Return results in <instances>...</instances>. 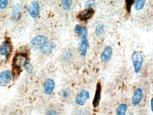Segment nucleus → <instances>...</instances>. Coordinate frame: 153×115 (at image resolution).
I'll list each match as a JSON object with an SVG mask.
<instances>
[{"instance_id": "nucleus-1", "label": "nucleus", "mask_w": 153, "mask_h": 115, "mask_svg": "<svg viewBox=\"0 0 153 115\" xmlns=\"http://www.w3.org/2000/svg\"><path fill=\"white\" fill-rule=\"evenodd\" d=\"M28 56L25 53H18L13 57L12 65L13 72L21 71V67H23L24 64L28 61Z\"/></svg>"}, {"instance_id": "nucleus-2", "label": "nucleus", "mask_w": 153, "mask_h": 115, "mask_svg": "<svg viewBox=\"0 0 153 115\" xmlns=\"http://www.w3.org/2000/svg\"><path fill=\"white\" fill-rule=\"evenodd\" d=\"M131 58H132V62L135 72H136V73H138L140 71V70L143 67V61H144L143 56L140 52H134L132 54Z\"/></svg>"}, {"instance_id": "nucleus-3", "label": "nucleus", "mask_w": 153, "mask_h": 115, "mask_svg": "<svg viewBox=\"0 0 153 115\" xmlns=\"http://www.w3.org/2000/svg\"><path fill=\"white\" fill-rule=\"evenodd\" d=\"M90 98V93L88 91H81L76 95L75 102L76 105L79 106H83L85 104L87 100Z\"/></svg>"}, {"instance_id": "nucleus-4", "label": "nucleus", "mask_w": 153, "mask_h": 115, "mask_svg": "<svg viewBox=\"0 0 153 115\" xmlns=\"http://www.w3.org/2000/svg\"><path fill=\"white\" fill-rule=\"evenodd\" d=\"M40 8L38 1H33L28 7V12L29 15L33 19L37 18L40 14Z\"/></svg>"}, {"instance_id": "nucleus-5", "label": "nucleus", "mask_w": 153, "mask_h": 115, "mask_svg": "<svg viewBox=\"0 0 153 115\" xmlns=\"http://www.w3.org/2000/svg\"><path fill=\"white\" fill-rule=\"evenodd\" d=\"M11 80H12V76L10 71L5 70L0 73V85L1 86H7L10 83Z\"/></svg>"}, {"instance_id": "nucleus-6", "label": "nucleus", "mask_w": 153, "mask_h": 115, "mask_svg": "<svg viewBox=\"0 0 153 115\" xmlns=\"http://www.w3.org/2000/svg\"><path fill=\"white\" fill-rule=\"evenodd\" d=\"M94 13H95V11H94L93 8H88V9H85V10L80 11V12L78 13L77 18L79 19L80 21H88L93 16Z\"/></svg>"}, {"instance_id": "nucleus-7", "label": "nucleus", "mask_w": 153, "mask_h": 115, "mask_svg": "<svg viewBox=\"0 0 153 115\" xmlns=\"http://www.w3.org/2000/svg\"><path fill=\"white\" fill-rule=\"evenodd\" d=\"M12 52V45L11 42L5 41L2 42V44L0 45V55L4 56L6 57L10 56Z\"/></svg>"}, {"instance_id": "nucleus-8", "label": "nucleus", "mask_w": 153, "mask_h": 115, "mask_svg": "<svg viewBox=\"0 0 153 115\" xmlns=\"http://www.w3.org/2000/svg\"><path fill=\"white\" fill-rule=\"evenodd\" d=\"M113 53V49L110 46H106L101 54V60L103 62H108L111 59Z\"/></svg>"}, {"instance_id": "nucleus-9", "label": "nucleus", "mask_w": 153, "mask_h": 115, "mask_svg": "<svg viewBox=\"0 0 153 115\" xmlns=\"http://www.w3.org/2000/svg\"><path fill=\"white\" fill-rule=\"evenodd\" d=\"M48 40V39L45 36H38L32 39V40L30 41V45L32 47H38L40 48V47Z\"/></svg>"}, {"instance_id": "nucleus-10", "label": "nucleus", "mask_w": 153, "mask_h": 115, "mask_svg": "<svg viewBox=\"0 0 153 115\" xmlns=\"http://www.w3.org/2000/svg\"><path fill=\"white\" fill-rule=\"evenodd\" d=\"M55 83L54 81L51 79H48L45 80L44 83V91L47 95H51L54 90Z\"/></svg>"}, {"instance_id": "nucleus-11", "label": "nucleus", "mask_w": 153, "mask_h": 115, "mask_svg": "<svg viewBox=\"0 0 153 115\" xmlns=\"http://www.w3.org/2000/svg\"><path fill=\"white\" fill-rule=\"evenodd\" d=\"M143 98V90L140 88H138L134 91L132 97V103L133 105L136 106L140 104L141 100Z\"/></svg>"}, {"instance_id": "nucleus-12", "label": "nucleus", "mask_w": 153, "mask_h": 115, "mask_svg": "<svg viewBox=\"0 0 153 115\" xmlns=\"http://www.w3.org/2000/svg\"><path fill=\"white\" fill-rule=\"evenodd\" d=\"M101 92H102L101 83H100V82H98L97 84V87H96L95 97H94V100L93 101V105L94 108H97V107L99 106L100 102V99H101Z\"/></svg>"}, {"instance_id": "nucleus-13", "label": "nucleus", "mask_w": 153, "mask_h": 115, "mask_svg": "<svg viewBox=\"0 0 153 115\" xmlns=\"http://www.w3.org/2000/svg\"><path fill=\"white\" fill-rule=\"evenodd\" d=\"M88 47H89V43H88L87 38H82L79 45H78V51H79L80 55L85 56V54H87Z\"/></svg>"}, {"instance_id": "nucleus-14", "label": "nucleus", "mask_w": 153, "mask_h": 115, "mask_svg": "<svg viewBox=\"0 0 153 115\" xmlns=\"http://www.w3.org/2000/svg\"><path fill=\"white\" fill-rule=\"evenodd\" d=\"M54 47H55V45H54V42H50V41L48 40L40 47V50L42 52V53L48 54L52 53L53 50H54Z\"/></svg>"}, {"instance_id": "nucleus-15", "label": "nucleus", "mask_w": 153, "mask_h": 115, "mask_svg": "<svg viewBox=\"0 0 153 115\" xmlns=\"http://www.w3.org/2000/svg\"><path fill=\"white\" fill-rule=\"evenodd\" d=\"M21 5L20 4H16L14 7H13V11H12V18L14 21L19 20L21 16Z\"/></svg>"}, {"instance_id": "nucleus-16", "label": "nucleus", "mask_w": 153, "mask_h": 115, "mask_svg": "<svg viewBox=\"0 0 153 115\" xmlns=\"http://www.w3.org/2000/svg\"><path fill=\"white\" fill-rule=\"evenodd\" d=\"M75 32L76 33H77V35L80 38H86L88 35V30L87 28L85 26H80V25H77L75 27Z\"/></svg>"}, {"instance_id": "nucleus-17", "label": "nucleus", "mask_w": 153, "mask_h": 115, "mask_svg": "<svg viewBox=\"0 0 153 115\" xmlns=\"http://www.w3.org/2000/svg\"><path fill=\"white\" fill-rule=\"evenodd\" d=\"M105 25L102 24V23H100V24H98L95 28V35L97 37L102 36L104 33H105Z\"/></svg>"}, {"instance_id": "nucleus-18", "label": "nucleus", "mask_w": 153, "mask_h": 115, "mask_svg": "<svg viewBox=\"0 0 153 115\" xmlns=\"http://www.w3.org/2000/svg\"><path fill=\"white\" fill-rule=\"evenodd\" d=\"M127 108L128 107H127V105L126 104H121L118 107V108L117 109V111H116L117 115H126Z\"/></svg>"}, {"instance_id": "nucleus-19", "label": "nucleus", "mask_w": 153, "mask_h": 115, "mask_svg": "<svg viewBox=\"0 0 153 115\" xmlns=\"http://www.w3.org/2000/svg\"><path fill=\"white\" fill-rule=\"evenodd\" d=\"M145 4H146L145 0H138L134 2V8L136 11H140L144 7Z\"/></svg>"}, {"instance_id": "nucleus-20", "label": "nucleus", "mask_w": 153, "mask_h": 115, "mask_svg": "<svg viewBox=\"0 0 153 115\" xmlns=\"http://www.w3.org/2000/svg\"><path fill=\"white\" fill-rule=\"evenodd\" d=\"M72 4H73V2H72V1H70V0H63V1H62V6L64 10L70 9L72 6Z\"/></svg>"}, {"instance_id": "nucleus-21", "label": "nucleus", "mask_w": 153, "mask_h": 115, "mask_svg": "<svg viewBox=\"0 0 153 115\" xmlns=\"http://www.w3.org/2000/svg\"><path fill=\"white\" fill-rule=\"evenodd\" d=\"M23 67H24L25 71H26L27 72H28V73H32V72H33V64H31V62L29 61V60H28V61H27L24 64V65H23Z\"/></svg>"}, {"instance_id": "nucleus-22", "label": "nucleus", "mask_w": 153, "mask_h": 115, "mask_svg": "<svg viewBox=\"0 0 153 115\" xmlns=\"http://www.w3.org/2000/svg\"><path fill=\"white\" fill-rule=\"evenodd\" d=\"M126 9H127V11H128V13H130L131 12V7H132L133 4H134L135 1H133V0H127V1H126Z\"/></svg>"}, {"instance_id": "nucleus-23", "label": "nucleus", "mask_w": 153, "mask_h": 115, "mask_svg": "<svg viewBox=\"0 0 153 115\" xmlns=\"http://www.w3.org/2000/svg\"><path fill=\"white\" fill-rule=\"evenodd\" d=\"M9 1L7 0H0V9H4L7 7Z\"/></svg>"}, {"instance_id": "nucleus-24", "label": "nucleus", "mask_w": 153, "mask_h": 115, "mask_svg": "<svg viewBox=\"0 0 153 115\" xmlns=\"http://www.w3.org/2000/svg\"><path fill=\"white\" fill-rule=\"evenodd\" d=\"M47 115H59V113L54 110H50L47 112Z\"/></svg>"}, {"instance_id": "nucleus-25", "label": "nucleus", "mask_w": 153, "mask_h": 115, "mask_svg": "<svg viewBox=\"0 0 153 115\" xmlns=\"http://www.w3.org/2000/svg\"><path fill=\"white\" fill-rule=\"evenodd\" d=\"M150 109L151 110L153 111V99H151L150 100Z\"/></svg>"}]
</instances>
